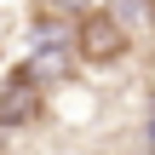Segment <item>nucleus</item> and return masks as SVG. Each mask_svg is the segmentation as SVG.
Masks as SVG:
<instances>
[{"label": "nucleus", "instance_id": "nucleus-6", "mask_svg": "<svg viewBox=\"0 0 155 155\" xmlns=\"http://www.w3.org/2000/svg\"><path fill=\"white\" fill-rule=\"evenodd\" d=\"M0 155H6V144H0Z\"/></svg>", "mask_w": 155, "mask_h": 155}, {"label": "nucleus", "instance_id": "nucleus-5", "mask_svg": "<svg viewBox=\"0 0 155 155\" xmlns=\"http://www.w3.org/2000/svg\"><path fill=\"white\" fill-rule=\"evenodd\" d=\"M150 92H155V63H150Z\"/></svg>", "mask_w": 155, "mask_h": 155}, {"label": "nucleus", "instance_id": "nucleus-4", "mask_svg": "<svg viewBox=\"0 0 155 155\" xmlns=\"http://www.w3.org/2000/svg\"><path fill=\"white\" fill-rule=\"evenodd\" d=\"M144 17H150V35H155V0H144Z\"/></svg>", "mask_w": 155, "mask_h": 155}, {"label": "nucleus", "instance_id": "nucleus-2", "mask_svg": "<svg viewBox=\"0 0 155 155\" xmlns=\"http://www.w3.org/2000/svg\"><path fill=\"white\" fill-rule=\"evenodd\" d=\"M46 115V86L35 75V63H17L0 86V132H23Z\"/></svg>", "mask_w": 155, "mask_h": 155}, {"label": "nucleus", "instance_id": "nucleus-3", "mask_svg": "<svg viewBox=\"0 0 155 155\" xmlns=\"http://www.w3.org/2000/svg\"><path fill=\"white\" fill-rule=\"evenodd\" d=\"M104 12H115V0H35V29H63V23L75 29Z\"/></svg>", "mask_w": 155, "mask_h": 155}, {"label": "nucleus", "instance_id": "nucleus-1", "mask_svg": "<svg viewBox=\"0 0 155 155\" xmlns=\"http://www.w3.org/2000/svg\"><path fill=\"white\" fill-rule=\"evenodd\" d=\"M127 52H132V35H127V23H121L115 12L86 17V23L69 29V58H75L81 69H115Z\"/></svg>", "mask_w": 155, "mask_h": 155}]
</instances>
